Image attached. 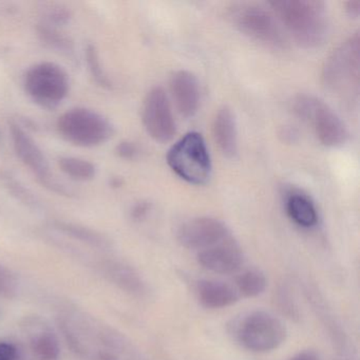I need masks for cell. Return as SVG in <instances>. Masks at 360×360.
<instances>
[{"label": "cell", "instance_id": "1", "mask_svg": "<svg viewBox=\"0 0 360 360\" xmlns=\"http://www.w3.org/2000/svg\"><path fill=\"white\" fill-rule=\"evenodd\" d=\"M286 32L301 47L314 49L326 41L328 18L326 5L317 0H280L269 4Z\"/></svg>", "mask_w": 360, "mask_h": 360}, {"label": "cell", "instance_id": "2", "mask_svg": "<svg viewBox=\"0 0 360 360\" xmlns=\"http://www.w3.org/2000/svg\"><path fill=\"white\" fill-rule=\"evenodd\" d=\"M360 39L355 33L343 41L326 60L322 71L326 87L345 98L359 92Z\"/></svg>", "mask_w": 360, "mask_h": 360}, {"label": "cell", "instance_id": "3", "mask_svg": "<svg viewBox=\"0 0 360 360\" xmlns=\"http://www.w3.org/2000/svg\"><path fill=\"white\" fill-rule=\"evenodd\" d=\"M166 160L172 172L191 184H205L212 176L210 151L199 132H188L174 143Z\"/></svg>", "mask_w": 360, "mask_h": 360}, {"label": "cell", "instance_id": "4", "mask_svg": "<svg viewBox=\"0 0 360 360\" xmlns=\"http://www.w3.org/2000/svg\"><path fill=\"white\" fill-rule=\"evenodd\" d=\"M233 336L244 349L266 353L283 345L288 330L283 322L273 314L256 311L235 322Z\"/></svg>", "mask_w": 360, "mask_h": 360}, {"label": "cell", "instance_id": "5", "mask_svg": "<svg viewBox=\"0 0 360 360\" xmlns=\"http://www.w3.org/2000/svg\"><path fill=\"white\" fill-rule=\"evenodd\" d=\"M63 139L75 146L96 147L108 142L115 128L108 119L87 108H75L65 112L58 122Z\"/></svg>", "mask_w": 360, "mask_h": 360}, {"label": "cell", "instance_id": "6", "mask_svg": "<svg viewBox=\"0 0 360 360\" xmlns=\"http://www.w3.org/2000/svg\"><path fill=\"white\" fill-rule=\"evenodd\" d=\"M229 18L238 30L271 49H284L286 39L275 15L254 4H238L229 9Z\"/></svg>", "mask_w": 360, "mask_h": 360}, {"label": "cell", "instance_id": "7", "mask_svg": "<svg viewBox=\"0 0 360 360\" xmlns=\"http://www.w3.org/2000/svg\"><path fill=\"white\" fill-rule=\"evenodd\" d=\"M297 117L313 126L318 140L326 147L342 146L347 134L340 117L323 101L313 96H299L292 102Z\"/></svg>", "mask_w": 360, "mask_h": 360}, {"label": "cell", "instance_id": "8", "mask_svg": "<svg viewBox=\"0 0 360 360\" xmlns=\"http://www.w3.org/2000/svg\"><path fill=\"white\" fill-rule=\"evenodd\" d=\"M25 88L37 104L48 109L56 108L68 94V75L58 65L41 63L26 73Z\"/></svg>", "mask_w": 360, "mask_h": 360}, {"label": "cell", "instance_id": "9", "mask_svg": "<svg viewBox=\"0 0 360 360\" xmlns=\"http://www.w3.org/2000/svg\"><path fill=\"white\" fill-rule=\"evenodd\" d=\"M143 124L147 134L158 142L172 140L176 127L174 113L165 90L155 87L147 94L142 111Z\"/></svg>", "mask_w": 360, "mask_h": 360}, {"label": "cell", "instance_id": "10", "mask_svg": "<svg viewBox=\"0 0 360 360\" xmlns=\"http://www.w3.org/2000/svg\"><path fill=\"white\" fill-rule=\"evenodd\" d=\"M176 238L185 248L202 252L231 237L229 227L222 221L210 217H200L183 223L179 227Z\"/></svg>", "mask_w": 360, "mask_h": 360}, {"label": "cell", "instance_id": "11", "mask_svg": "<svg viewBox=\"0 0 360 360\" xmlns=\"http://www.w3.org/2000/svg\"><path fill=\"white\" fill-rule=\"evenodd\" d=\"M12 141L18 158L25 165L30 168L31 172L37 176L43 184L51 187L54 191L58 188L53 176L50 172L49 164L39 145L18 124L12 123L10 126Z\"/></svg>", "mask_w": 360, "mask_h": 360}, {"label": "cell", "instance_id": "12", "mask_svg": "<svg viewBox=\"0 0 360 360\" xmlns=\"http://www.w3.org/2000/svg\"><path fill=\"white\" fill-rule=\"evenodd\" d=\"M198 261L204 269L212 273L229 275L241 269L244 255L240 246L229 238L222 243L200 252Z\"/></svg>", "mask_w": 360, "mask_h": 360}, {"label": "cell", "instance_id": "13", "mask_svg": "<svg viewBox=\"0 0 360 360\" xmlns=\"http://www.w3.org/2000/svg\"><path fill=\"white\" fill-rule=\"evenodd\" d=\"M170 90L181 115L193 117L200 105V87L195 75L186 70L174 73L170 79Z\"/></svg>", "mask_w": 360, "mask_h": 360}, {"label": "cell", "instance_id": "14", "mask_svg": "<svg viewBox=\"0 0 360 360\" xmlns=\"http://www.w3.org/2000/svg\"><path fill=\"white\" fill-rule=\"evenodd\" d=\"M103 275L117 288L131 296L143 298L148 292L146 282L140 274L126 263L107 261L101 265Z\"/></svg>", "mask_w": 360, "mask_h": 360}, {"label": "cell", "instance_id": "15", "mask_svg": "<svg viewBox=\"0 0 360 360\" xmlns=\"http://www.w3.org/2000/svg\"><path fill=\"white\" fill-rule=\"evenodd\" d=\"M198 299L206 309H220L231 307L239 300V292L226 282L202 279L198 281Z\"/></svg>", "mask_w": 360, "mask_h": 360}, {"label": "cell", "instance_id": "16", "mask_svg": "<svg viewBox=\"0 0 360 360\" xmlns=\"http://www.w3.org/2000/svg\"><path fill=\"white\" fill-rule=\"evenodd\" d=\"M284 199L286 212L292 222L303 229H313L318 224L317 207L309 195L297 189H288Z\"/></svg>", "mask_w": 360, "mask_h": 360}, {"label": "cell", "instance_id": "17", "mask_svg": "<svg viewBox=\"0 0 360 360\" xmlns=\"http://www.w3.org/2000/svg\"><path fill=\"white\" fill-rule=\"evenodd\" d=\"M214 138L221 153L233 158L238 153V131L235 115L227 106L219 109L212 125Z\"/></svg>", "mask_w": 360, "mask_h": 360}, {"label": "cell", "instance_id": "18", "mask_svg": "<svg viewBox=\"0 0 360 360\" xmlns=\"http://www.w3.org/2000/svg\"><path fill=\"white\" fill-rule=\"evenodd\" d=\"M31 349L39 360H58L60 347L58 338L50 330H41L31 338Z\"/></svg>", "mask_w": 360, "mask_h": 360}, {"label": "cell", "instance_id": "19", "mask_svg": "<svg viewBox=\"0 0 360 360\" xmlns=\"http://www.w3.org/2000/svg\"><path fill=\"white\" fill-rule=\"evenodd\" d=\"M267 279L260 269H248L237 279L238 292L248 298L260 296L266 290Z\"/></svg>", "mask_w": 360, "mask_h": 360}, {"label": "cell", "instance_id": "20", "mask_svg": "<svg viewBox=\"0 0 360 360\" xmlns=\"http://www.w3.org/2000/svg\"><path fill=\"white\" fill-rule=\"evenodd\" d=\"M54 227L65 235L79 240L83 243L94 246V248H105L108 246V241L102 235L91 231V229H86V227L64 222L56 223Z\"/></svg>", "mask_w": 360, "mask_h": 360}, {"label": "cell", "instance_id": "21", "mask_svg": "<svg viewBox=\"0 0 360 360\" xmlns=\"http://www.w3.org/2000/svg\"><path fill=\"white\" fill-rule=\"evenodd\" d=\"M58 165L64 174L77 181L92 180L96 174V168L94 164L87 160L79 159V158H60Z\"/></svg>", "mask_w": 360, "mask_h": 360}, {"label": "cell", "instance_id": "22", "mask_svg": "<svg viewBox=\"0 0 360 360\" xmlns=\"http://www.w3.org/2000/svg\"><path fill=\"white\" fill-rule=\"evenodd\" d=\"M277 303L279 309H281L284 315L288 316L290 319H298L299 309L297 307L295 299L290 294V288L286 284L280 286L277 292Z\"/></svg>", "mask_w": 360, "mask_h": 360}, {"label": "cell", "instance_id": "23", "mask_svg": "<svg viewBox=\"0 0 360 360\" xmlns=\"http://www.w3.org/2000/svg\"><path fill=\"white\" fill-rule=\"evenodd\" d=\"M18 282L7 267L0 264V297L12 299L18 295Z\"/></svg>", "mask_w": 360, "mask_h": 360}, {"label": "cell", "instance_id": "24", "mask_svg": "<svg viewBox=\"0 0 360 360\" xmlns=\"http://www.w3.org/2000/svg\"><path fill=\"white\" fill-rule=\"evenodd\" d=\"M87 60L90 70H91L92 75L96 77V81L102 84L103 86L107 85V84H108V79L105 77L104 71L101 68L98 53H96V49L91 47V46L88 47L87 49Z\"/></svg>", "mask_w": 360, "mask_h": 360}, {"label": "cell", "instance_id": "25", "mask_svg": "<svg viewBox=\"0 0 360 360\" xmlns=\"http://www.w3.org/2000/svg\"><path fill=\"white\" fill-rule=\"evenodd\" d=\"M117 155L122 159H134L139 155V148L134 143L122 142L117 145Z\"/></svg>", "mask_w": 360, "mask_h": 360}, {"label": "cell", "instance_id": "26", "mask_svg": "<svg viewBox=\"0 0 360 360\" xmlns=\"http://www.w3.org/2000/svg\"><path fill=\"white\" fill-rule=\"evenodd\" d=\"M18 347L13 343L0 341V360H18Z\"/></svg>", "mask_w": 360, "mask_h": 360}, {"label": "cell", "instance_id": "27", "mask_svg": "<svg viewBox=\"0 0 360 360\" xmlns=\"http://www.w3.org/2000/svg\"><path fill=\"white\" fill-rule=\"evenodd\" d=\"M345 11L347 15L353 18H359L360 14V1L359 0H351L345 4Z\"/></svg>", "mask_w": 360, "mask_h": 360}, {"label": "cell", "instance_id": "28", "mask_svg": "<svg viewBox=\"0 0 360 360\" xmlns=\"http://www.w3.org/2000/svg\"><path fill=\"white\" fill-rule=\"evenodd\" d=\"M149 205L147 203H139L138 205L134 206V210H132V217L136 220L139 219L144 218L145 214L148 212Z\"/></svg>", "mask_w": 360, "mask_h": 360}, {"label": "cell", "instance_id": "29", "mask_svg": "<svg viewBox=\"0 0 360 360\" xmlns=\"http://www.w3.org/2000/svg\"><path fill=\"white\" fill-rule=\"evenodd\" d=\"M290 360H320V358L314 351H302L292 356Z\"/></svg>", "mask_w": 360, "mask_h": 360}]
</instances>
